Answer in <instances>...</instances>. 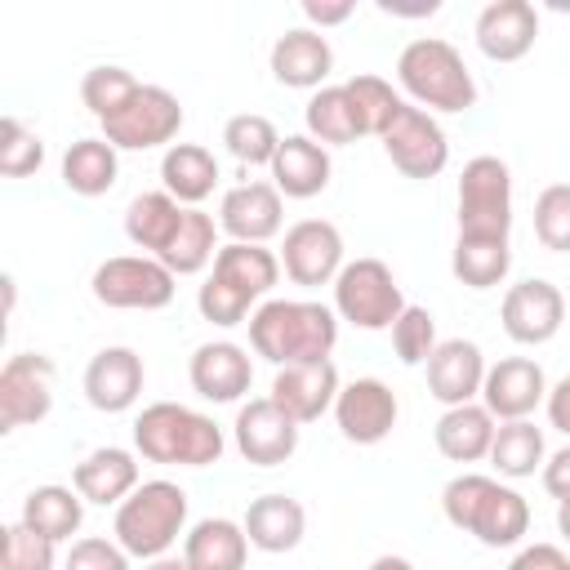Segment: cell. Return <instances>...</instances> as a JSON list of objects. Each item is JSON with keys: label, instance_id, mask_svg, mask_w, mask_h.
Instances as JSON below:
<instances>
[{"label": "cell", "instance_id": "49", "mask_svg": "<svg viewBox=\"0 0 570 570\" xmlns=\"http://www.w3.org/2000/svg\"><path fill=\"white\" fill-rule=\"evenodd\" d=\"M548 423L570 441V379H561V383H552L548 387Z\"/></svg>", "mask_w": 570, "mask_h": 570}, {"label": "cell", "instance_id": "29", "mask_svg": "<svg viewBox=\"0 0 570 570\" xmlns=\"http://www.w3.org/2000/svg\"><path fill=\"white\" fill-rule=\"evenodd\" d=\"M183 561L191 570H245L249 534L232 517H205L183 534Z\"/></svg>", "mask_w": 570, "mask_h": 570}, {"label": "cell", "instance_id": "9", "mask_svg": "<svg viewBox=\"0 0 570 570\" xmlns=\"http://www.w3.org/2000/svg\"><path fill=\"white\" fill-rule=\"evenodd\" d=\"M512 232V169L499 156H472L459 174V236L508 240Z\"/></svg>", "mask_w": 570, "mask_h": 570}, {"label": "cell", "instance_id": "24", "mask_svg": "<svg viewBox=\"0 0 570 570\" xmlns=\"http://www.w3.org/2000/svg\"><path fill=\"white\" fill-rule=\"evenodd\" d=\"M267 67L276 76V85L285 89H325V76L334 71V49L321 31L312 27H289L285 36H276L272 53H267Z\"/></svg>", "mask_w": 570, "mask_h": 570}, {"label": "cell", "instance_id": "23", "mask_svg": "<svg viewBox=\"0 0 570 570\" xmlns=\"http://www.w3.org/2000/svg\"><path fill=\"white\" fill-rule=\"evenodd\" d=\"M71 485L80 490L85 503H98V508H120L138 485V454L125 450V445H98L89 450L76 468H71Z\"/></svg>", "mask_w": 570, "mask_h": 570}, {"label": "cell", "instance_id": "4", "mask_svg": "<svg viewBox=\"0 0 570 570\" xmlns=\"http://www.w3.org/2000/svg\"><path fill=\"white\" fill-rule=\"evenodd\" d=\"M134 450L147 463H165V468H209L223 459L227 441L209 414L178 401H151L134 419Z\"/></svg>", "mask_w": 570, "mask_h": 570}, {"label": "cell", "instance_id": "16", "mask_svg": "<svg viewBox=\"0 0 570 570\" xmlns=\"http://www.w3.org/2000/svg\"><path fill=\"white\" fill-rule=\"evenodd\" d=\"M401 419V401L383 379H352L338 387L334 401V423L343 432V441L352 445H379L392 436Z\"/></svg>", "mask_w": 570, "mask_h": 570}, {"label": "cell", "instance_id": "14", "mask_svg": "<svg viewBox=\"0 0 570 570\" xmlns=\"http://www.w3.org/2000/svg\"><path fill=\"white\" fill-rule=\"evenodd\" d=\"M499 321H503V334L512 343L543 347L557 338V330L566 321V294L543 276L517 281V285H508V294L499 303Z\"/></svg>", "mask_w": 570, "mask_h": 570}, {"label": "cell", "instance_id": "11", "mask_svg": "<svg viewBox=\"0 0 570 570\" xmlns=\"http://www.w3.org/2000/svg\"><path fill=\"white\" fill-rule=\"evenodd\" d=\"M383 156L392 160V169H401L405 178H436L450 165V138L441 129V120L414 102H405L396 111V120L383 129Z\"/></svg>", "mask_w": 570, "mask_h": 570}, {"label": "cell", "instance_id": "32", "mask_svg": "<svg viewBox=\"0 0 570 570\" xmlns=\"http://www.w3.org/2000/svg\"><path fill=\"white\" fill-rule=\"evenodd\" d=\"M120 178V156L116 147L98 134V138H76L67 151H62V187L76 191V196H107Z\"/></svg>", "mask_w": 570, "mask_h": 570}, {"label": "cell", "instance_id": "45", "mask_svg": "<svg viewBox=\"0 0 570 570\" xmlns=\"http://www.w3.org/2000/svg\"><path fill=\"white\" fill-rule=\"evenodd\" d=\"M129 561H134V557H129L116 539L85 534V539H76V543H71V552H67L62 570H134Z\"/></svg>", "mask_w": 570, "mask_h": 570}, {"label": "cell", "instance_id": "1", "mask_svg": "<svg viewBox=\"0 0 570 570\" xmlns=\"http://www.w3.org/2000/svg\"><path fill=\"white\" fill-rule=\"evenodd\" d=\"M245 325H249L254 356L272 361L276 370L325 361L338 343V312L312 298H267L254 307Z\"/></svg>", "mask_w": 570, "mask_h": 570}, {"label": "cell", "instance_id": "44", "mask_svg": "<svg viewBox=\"0 0 570 570\" xmlns=\"http://www.w3.org/2000/svg\"><path fill=\"white\" fill-rule=\"evenodd\" d=\"M436 316L428 312V307H405L401 316H396V325H392V347H396V356H401V365H428V356L436 352Z\"/></svg>", "mask_w": 570, "mask_h": 570}, {"label": "cell", "instance_id": "13", "mask_svg": "<svg viewBox=\"0 0 570 570\" xmlns=\"http://www.w3.org/2000/svg\"><path fill=\"white\" fill-rule=\"evenodd\" d=\"M281 272L303 289L334 285L343 272V232L330 218H303V223L285 227Z\"/></svg>", "mask_w": 570, "mask_h": 570}, {"label": "cell", "instance_id": "33", "mask_svg": "<svg viewBox=\"0 0 570 570\" xmlns=\"http://www.w3.org/2000/svg\"><path fill=\"white\" fill-rule=\"evenodd\" d=\"M18 521H27L36 534H45L53 543H67L85 525V499L76 485H36V490H27Z\"/></svg>", "mask_w": 570, "mask_h": 570}, {"label": "cell", "instance_id": "38", "mask_svg": "<svg viewBox=\"0 0 570 570\" xmlns=\"http://www.w3.org/2000/svg\"><path fill=\"white\" fill-rule=\"evenodd\" d=\"M343 89H347V98H352V107H356V116H361V129L370 134V138H383V129L396 120V111L405 107V98L383 80V76H374V71H356L352 80H343Z\"/></svg>", "mask_w": 570, "mask_h": 570}, {"label": "cell", "instance_id": "19", "mask_svg": "<svg viewBox=\"0 0 570 570\" xmlns=\"http://www.w3.org/2000/svg\"><path fill=\"white\" fill-rule=\"evenodd\" d=\"M142 383H147V370H142V356L134 347H102L89 356L85 365V401L98 410V414H125L138 405L142 396Z\"/></svg>", "mask_w": 570, "mask_h": 570}, {"label": "cell", "instance_id": "7", "mask_svg": "<svg viewBox=\"0 0 570 570\" xmlns=\"http://www.w3.org/2000/svg\"><path fill=\"white\" fill-rule=\"evenodd\" d=\"M89 289L102 307H116V312H160L174 303L178 276L151 254H116L94 267Z\"/></svg>", "mask_w": 570, "mask_h": 570}, {"label": "cell", "instance_id": "36", "mask_svg": "<svg viewBox=\"0 0 570 570\" xmlns=\"http://www.w3.org/2000/svg\"><path fill=\"white\" fill-rule=\"evenodd\" d=\"M543 463H548V445H543V432H539L530 419L499 423L494 445H490V468H494L499 476L525 481V476H534Z\"/></svg>", "mask_w": 570, "mask_h": 570}, {"label": "cell", "instance_id": "30", "mask_svg": "<svg viewBox=\"0 0 570 570\" xmlns=\"http://www.w3.org/2000/svg\"><path fill=\"white\" fill-rule=\"evenodd\" d=\"M160 183L178 205L200 209V200H209L218 187V156L200 142H174L160 156Z\"/></svg>", "mask_w": 570, "mask_h": 570}, {"label": "cell", "instance_id": "50", "mask_svg": "<svg viewBox=\"0 0 570 570\" xmlns=\"http://www.w3.org/2000/svg\"><path fill=\"white\" fill-rule=\"evenodd\" d=\"M370 570H414L405 557H392V552H383V557H374L370 561Z\"/></svg>", "mask_w": 570, "mask_h": 570}, {"label": "cell", "instance_id": "28", "mask_svg": "<svg viewBox=\"0 0 570 570\" xmlns=\"http://www.w3.org/2000/svg\"><path fill=\"white\" fill-rule=\"evenodd\" d=\"M494 432H499V419L481 401H468V405H450L436 419L432 441L450 463H476V459H490Z\"/></svg>", "mask_w": 570, "mask_h": 570}, {"label": "cell", "instance_id": "31", "mask_svg": "<svg viewBox=\"0 0 570 570\" xmlns=\"http://www.w3.org/2000/svg\"><path fill=\"white\" fill-rule=\"evenodd\" d=\"M183 209L187 205H178L165 187L160 191H138L129 200V209H125V236H129V245H138L142 254L160 258L169 249L178 223H183Z\"/></svg>", "mask_w": 570, "mask_h": 570}, {"label": "cell", "instance_id": "48", "mask_svg": "<svg viewBox=\"0 0 570 570\" xmlns=\"http://www.w3.org/2000/svg\"><path fill=\"white\" fill-rule=\"evenodd\" d=\"M543 490L561 503V499H570V445L566 450H557L548 463H543Z\"/></svg>", "mask_w": 570, "mask_h": 570}, {"label": "cell", "instance_id": "52", "mask_svg": "<svg viewBox=\"0 0 570 570\" xmlns=\"http://www.w3.org/2000/svg\"><path fill=\"white\" fill-rule=\"evenodd\" d=\"M557 530H561V539L570 543V499L557 503Z\"/></svg>", "mask_w": 570, "mask_h": 570}, {"label": "cell", "instance_id": "40", "mask_svg": "<svg viewBox=\"0 0 570 570\" xmlns=\"http://www.w3.org/2000/svg\"><path fill=\"white\" fill-rule=\"evenodd\" d=\"M58 543L36 534L27 521H13L0 530V570H53Z\"/></svg>", "mask_w": 570, "mask_h": 570}, {"label": "cell", "instance_id": "34", "mask_svg": "<svg viewBox=\"0 0 570 570\" xmlns=\"http://www.w3.org/2000/svg\"><path fill=\"white\" fill-rule=\"evenodd\" d=\"M303 125H307V138H316L321 147H347L356 138H365L361 116H356V107H352L343 85L316 89L307 98V107H303Z\"/></svg>", "mask_w": 570, "mask_h": 570}, {"label": "cell", "instance_id": "5", "mask_svg": "<svg viewBox=\"0 0 570 570\" xmlns=\"http://www.w3.org/2000/svg\"><path fill=\"white\" fill-rule=\"evenodd\" d=\"M396 80L401 89L414 98V107L423 111H445V116H459L468 107H476V80L463 62V53L441 40V36H419L401 49L396 58Z\"/></svg>", "mask_w": 570, "mask_h": 570}, {"label": "cell", "instance_id": "51", "mask_svg": "<svg viewBox=\"0 0 570 570\" xmlns=\"http://www.w3.org/2000/svg\"><path fill=\"white\" fill-rule=\"evenodd\" d=\"M142 570H191L183 557H156V561H147Z\"/></svg>", "mask_w": 570, "mask_h": 570}, {"label": "cell", "instance_id": "41", "mask_svg": "<svg viewBox=\"0 0 570 570\" xmlns=\"http://www.w3.org/2000/svg\"><path fill=\"white\" fill-rule=\"evenodd\" d=\"M134 89H138L134 71H125V67H116V62H102V67H89V71H85V80H80V102L89 107V116L107 120L111 111L125 107V98H129Z\"/></svg>", "mask_w": 570, "mask_h": 570}, {"label": "cell", "instance_id": "25", "mask_svg": "<svg viewBox=\"0 0 570 570\" xmlns=\"http://www.w3.org/2000/svg\"><path fill=\"white\" fill-rule=\"evenodd\" d=\"M485 352L472 338H445L436 343V352L428 356V392L450 410V405H468L481 396L485 383Z\"/></svg>", "mask_w": 570, "mask_h": 570}, {"label": "cell", "instance_id": "35", "mask_svg": "<svg viewBox=\"0 0 570 570\" xmlns=\"http://www.w3.org/2000/svg\"><path fill=\"white\" fill-rule=\"evenodd\" d=\"M218 249H223V245H218V223H214V214H205V209H183V223H178L169 249L160 254V263H165L174 276H196V272L214 267Z\"/></svg>", "mask_w": 570, "mask_h": 570}, {"label": "cell", "instance_id": "47", "mask_svg": "<svg viewBox=\"0 0 570 570\" xmlns=\"http://www.w3.org/2000/svg\"><path fill=\"white\" fill-rule=\"evenodd\" d=\"M356 13V4L352 0H303V18L312 22V31L321 27H338V22H347Z\"/></svg>", "mask_w": 570, "mask_h": 570}, {"label": "cell", "instance_id": "8", "mask_svg": "<svg viewBox=\"0 0 570 570\" xmlns=\"http://www.w3.org/2000/svg\"><path fill=\"white\" fill-rule=\"evenodd\" d=\"M405 294L392 276V267L383 258H352L343 263L338 281H334V312L338 321L356 325V330H392L396 316L405 312Z\"/></svg>", "mask_w": 570, "mask_h": 570}, {"label": "cell", "instance_id": "42", "mask_svg": "<svg viewBox=\"0 0 570 570\" xmlns=\"http://www.w3.org/2000/svg\"><path fill=\"white\" fill-rule=\"evenodd\" d=\"M534 240L552 254H570V183H552L534 196Z\"/></svg>", "mask_w": 570, "mask_h": 570}, {"label": "cell", "instance_id": "18", "mask_svg": "<svg viewBox=\"0 0 570 570\" xmlns=\"http://www.w3.org/2000/svg\"><path fill=\"white\" fill-rule=\"evenodd\" d=\"M548 401V374L534 356H499L490 370H485V383H481V405L499 419V423H512V419H530L534 405Z\"/></svg>", "mask_w": 570, "mask_h": 570}, {"label": "cell", "instance_id": "15", "mask_svg": "<svg viewBox=\"0 0 570 570\" xmlns=\"http://www.w3.org/2000/svg\"><path fill=\"white\" fill-rule=\"evenodd\" d=\"M232 441H236V454L245 463H254V468H281L298 450V423L272 396H254V401H245L236 410Z\"/></svg>", "mask_w": 570, "mask_h": 570}, {"label": "cell", "instance_id": "39", "mask_svg": "<svg viewBox=\"0 0 570 570\" xmlns=\"http://www.w3.org/2000/svg\"><path fill=\"white\" fill-rule=\"evenodd\" d=\"M223 147H227V156L232 160H240V165H267L272 169V160H276V147H281V134H276V125L267 120V116H258V111H240V116H232L227 125H223Z\"/></svg>", "mask_w": 570, "mask_h": 570}, {"label": "cell", "instance_id": "26", "mask_svg": "<svg viewBox=\"0 0 570 570\" xmlns=\"http://www.w3.org/2000/svg\"><path fill=\"white\" fill-rule=\"evenodd\" d=\"M330 147H321L316 138L307 134H285L281 147H276V160H272V187L289 200H312L330 187Z\"/></svg>", "mask_w": 570, "mask_h": 570}, {"label": "cell", "instance_id": "27", "mask_svg": "<svg viewBox=\"0 0 570 570\" xmlns=\"http://www.w3.org/2000/svg\"><path fill=\"white\" fill-rule=\"evenodd\" d=\"M240 525H245V534H249V548L276 557V552H294V548L303 543V534H307V512H303V503L289 499V494H258V499H249Z\"/></svg>", "mask_w": 570, "mask_h": 570}, {"label": "cell", "instance_id": "37", "mask_svg": "<svg viewBox=\"0 0 570 570\" xmlns=\"http://www.w3.org/2000/svg\"><path fill=\"white\" fill-rule=\"evenodd\" d=\"M512 267V245L508 240H481V236H459L450 254V272L468 289H494L503 285Z\"/></svg>", "mask_w": 570, "mask_h": 570}, {"label": "cell", "instance_id": "20", "mask_svg": "<svg viewBox=\"0 0 570 570\" xmlns=\"http://www.w3.org/2000/svg\"><path fill=\"white\" fill-rule=\"evenodd\" d=\"M187 379H191V392L200 401H214V405H232L249 392L254 383V361L240 343L232 338H218V343H200L187 361Z\"/></svg>", "mask_w": 570, "mask_h": 570}, {"label": "cell", "instance_id": "6", "mask_svg": "<svg viewBox=\"0 0 570 570\" xmlns=\"http://www.w3.org/2000/svg\"><path fill=\"white\" fill-rule=\"evenodd\" d=\"M187 530V490L178 481H142L111 521L116 543L134 557V561H156L169 557V548L178 543V534Z\"/></svg>", "mask_w": 570, "mask_h": 570}, {"label": "cell", "instance_id": "22", "mask_svg": "<svg viewBox=\"0 0 570 570\" xmlns=\"http://www.w3.org/2000/svg\"><path fill=\"white\" fill-rule=\"evenodd\" d=\"M338 387H343V383H338V370H334V361L325 356V361H303V365L276 370V379H272V401L303 428V423H316L321 414L334 410Z\"/></svg>", "mask_w": 570, "mask_h": 570}, {"label": "cell", "instance_id": "17", "mask_svg": "<svg viewBox=\"0 0 570 570\" xmlns=\"http://www.w3.org/2000/svg\"><path fill=\"white\" fill-rule=\"evenodd\" d=\"M218 227L240 245H267L285 227V196L263 178L236 183L218 200Z\"/></svg>", "mask_w": 570, "mask_h": 570}, {"label": "cell", "instance_id": "43", "mask_svg": "<svg viewBox=\"0 0 570 570\" xmlns=\"http://www.w3.org/2000/svg\"><path fill=\"white\" fill-rule=\"evenodd\" d=\"M45 165V142L36 129H27L18 116H4L0 125V174L4 178H27Z\"/></svg>", "mask_w": 570, "mask_h": 570}, {"label": "cell", "instance_id": "46", "mask_svg": "<svg viewBox=\"0 0 570 570\" xmlns=\"http://www.w3.org/2000/svg\"><path fill=\"white\" fill-rule=\"evenodd\" d=\"M508 570H570V557L557 548V543H530L512 557Z\"/></svg>", "mask_w": 570, "mask_h": 570}, {"label": "cell", "instance_id": "2", "mask_svg": "<svg viewBox=\"0 0 570 570\" xmlns=\"http://www.w3.org/2000/svg\"><path fill=\"white\" fill-rule=\"evenodd\" d=\"M281 281V254H272L267 245H240L227 240L205 276V285L196 289V307L209 325L232 330L245 325V316H254V303H267L272 285Z\"/></svg>", "mask_w": 570, "mask_h": 570}, {"label": "cell", "instance_id": "3", "mask_svg": "<svg viewBox=\"0 0 570 570\" xmlns=\"http://www.w3.org/2000/svg\"><path fill=\"white\" fill-rule=\"evenodd\" d=\"M441 512L454 530L472 534L485 548H517L530 530V503L521 490L481 476V472H463L454 481H445L441 490Z\"/></svg>", "mask_w": 570, "mask_h": 570}, {"label": "cell", "instance_id": "10", "mask_svg": "<svg viewBox=\"0 0 570 570\" xmlns=\"http://www.w3.org/2000/svg\"><path fill=\"white\" fill-rule=\"evenodd\" d=\"M102 125V138L116 151H151V147H174L183 129V102L160 89V85H138L120 111H111Z\"/></svg>", "mask_w": 570, "mask_h": 570}, {"label": "cell", "instance_id": "12", "mask_svg": "<svg viewBox=\"0 0 570 570\" xmlns=\"http://www.w3.org/2000/svg\"><path fill=\"white\" fill-rule=\"evenodd\" d=\"M53 410V361L45 352H13L0 365V432L49 419Z\"/></svg>", "mask_w": 570, "mask_h": 570}, {"label": "cell", "instance_id": "21", "mask_svg": "<svg viewBox=\"0 0 570 570\" xmlns=\"http://www.w3.org/2000/svg\"><path fill=\"white\" fill-rule=\"evenodd\" d=\"M472 36L490 62H521L539 40V13L530 0H490L476 13Z\"/></svg>", "mask_w": 570, "mask_h": 570}]
</instances>
